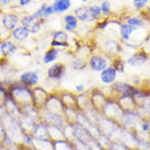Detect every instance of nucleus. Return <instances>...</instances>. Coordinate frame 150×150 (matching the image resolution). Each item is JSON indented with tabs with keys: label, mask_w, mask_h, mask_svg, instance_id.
I'll return each instance as SVG.
<instances>
[{
	"label": "nucleus",
	"mask_w": 150,
	"mask_h": 150,
	"mask_svg": "<svg viewBox=\"0 0 150 150\" xmlns=\"http://www.w3.org/2000/svg\"><path fill=\"white\" fill-rule=\"evenodd\" d=\"M89 9H90L91 16L94 20L100 19V17L102 16V11H101L100 6H98V4H93V6H91V7H89Z\"/></svg>",
	"instance_id": "obj_33"
},
{
	"label": "nucleus",
	"mask_w": 150,
	"mask_h": 150,
	"mask_svg": "<svg viewBox=\"0 0 150 150\" xmlns=\"http://www.w3.org/2000/svg\"><path fill=\"white\" fill-rule=\"evenodd\" d=\"M65 30L68 32H75L78 29V20L74 14H66L64 17Z\"/></svg>",
	"instance_id": "obj_23"
},
{
	"label": "nucleus",
	"mask_w": 150,
	"mask_h": 150,
	"mask_svg": "<svg viewBox=\"0 0 150 150\" xmlns=\"http://www.w3.org/2000/svg\"><path fill=\"white\" fill-rule=\"evenodd\" d=\"M0 150H8V149H6V148H4V147H1V148H0Z\"/></svg>",
	"instance_id": "obj_45"
},
{
	"label": "nucleus",
	"mask_w": 150,
	"mask_h": 150,
	"mask_svg": "<svg viewBox=\"0 0 150 150\" xmlns=\"http://www.w3.org/2000/svg\"><path fill=\"white\" fill-rule=\"evenodd\" d=\"M74 16L77 18L78 21H81V22L94 21V19L91 16L89 7H79V8H76L74 10Z\"/></svg>",
	"instance_id": "obj_17"
},
{
	"label": "nucleus",
	"mask_w": 150,
	"mask_h": 150,
	"mask_svg": "<svg viewBox=\"0 0 150 150\" xmlns=\"http://www.w3.org/2000/svg\"><path fill=\"white\" fill-rule=\"evenodd\" d=\"M18 121H19V124H20L22 130H23L24 133L32 134V130H33L34 126L36 124V122L33 121L32 118L28 117L26 115H23V114L18 118Z\"/></svg>",
	"instance_id": "obj_19"
},
{
	"label": "nucleus",
	"mask_w": 150,
	"mask_h": 150,
	"mask_svg": "<svg viewBox=\"0 0 150 150\" xmlns=\"http://www.w3.org/2000/svg\"><path fill=\"white\" fill-rule=\"evenodd\" d=\"M47 78L53 82H60L66 76V66L63 63L52 64L47 69Z\"/></svg>",
	"instance_id": "obj_3"
},
{
	"label": "nucleus",
	"mask_w": 150,
	"mask_h": 150,
	"mask_svg": "<svg viewBox=\"0 0 150 150\" xmlns=\"http://www.w3.org/2000/svg\"><path fill=\"white\" fill-rule=\"evenodd\" d=\"M2 105L4 106L6 108V111L8 113L10 116L14 117V118H19V117L22 115V110H21V106L18 104L16 101L13 100L12 98H10L8 94V96L4 99V103Z\"/></svg>",
	"instance_id": "obj_9"
},
{
	"label": "nucleus",
	"mask_w": 150,
	"mask_h": 150,
	"mask_svg": "<svg viewBox=\"0 0 150 150\" xmlns=\"http://www.w3.org/2000/svg\"><path fill=\"white\" fill-rule=\"evenodd\" d=\"M104 50L108 54H115L120 50V45L114 40H108L104 42Z\"/></svg>",
	"instance_id": "obj_28"
},
{
	"label": "nucleus",
	"mask_w": 150,
	"mask_h": 150,
	"mask_svg": "<svg viewBox=\"0 0 150 150\" xmlns=\"http://www.w3.org/2000/svg\"><path fill=\"white\" fill-rule=\"evenodd\" d=\"M7 90H8L9 96L12 98L20 106H23L25 104H31V103L33 104L32 89L21 84L19 81L9 82Z\"/></svg>",
	"instance_id": "obj_1"
},
{
	"label": "nucleus",
	"mask_w": 150,
	"mask_h": 150,
	"mask_svg": "<svg viewBox=\"0 0 150 150\" xmlns=\"http://www.w3.org/2000/svg\"><path fill=\"white\" fill-rule=\"evenodd\" d=\"M54 9H53V6L52 4H47L45 8V11H44V19L45 18L50 17L52 14H54Z\"/></svg>",
	"instance_id": "obj_38"
},
{
	"label": "nucleus",
	"mask_w": 150,
	"mask_h": 150,
	"mask_svg": "<svg viewBox=\"0 0 150 150\" xmlns=\"http://www.w3.org/2000/svg\"><path fill=\"white\" fill-rule=\"evenodd\" d=\"M18 81L25 87L33 89V88L38 87V83H40V74H38V70L24 71L20 75Z\"/></svg>",
	"instance_id": "obj_4"
},
{
	"label": "nucleus",
	"mask_w": 150,
	"mask_h": 150,
	"mask_svg": "<svg viewBox=\"0 0 150 150\" xmlns=\"http://www.w3.org/2000/svg\"><path fill=\"white\" fill-rule=\"evenodd\" d=\"M52 6L55 13H63L70 9L71 1L70 0H55Z\"/></svg>",
	"instance_id": "obj_22"
},
{
	"label": "nucleus",
	"mask_w": 150,
	"mask_h": 150,
	"mask_svg": "<svg viewBox=\"0 0 150 150\" xmlns=\"http://www.w3.org/2000/svg\"><path fill=\"white\" fill-rule=\"evenodd\" d=\"M48 136H50V139L52 142L65 138L64 137L63 129L58 128V127H52V126H48Z\"/></svg>",
	"instance_id": "obj_27"
},
{
	"label": "nucleus",
	"mask_w": 150,
	"mask_h": 150,
	"mask_svg": "<svg viewBox=\"0 0 150 150\" xmlns=\"http://www.w3.org/2000/svg\"><path fill=\"white\" fill-rule=\"evenodd\" d=\"M0 148H1V142H0Z\"/></svg>",
	"instance_id": "obj_48"
},
{
	"label": "nucleus",
	"mask_w": 150,
	"mask_h": 150,
	"mask_svg": "<svg viewBox=\"0 0 150 150\" xmlns=\"http://www.w3.org/2000/svg\"><path fill=\"white\" fill-rule=\"evenodd\" d=\"M140 129L144 133H148L150 130V123H142L140 124Z\"/></svg>",
	"instance_id": "obj_39"
},
{
	"label": "nucleus",
	"mask_w": 150,
	"mask_h": 150,
	"mask_svg": "<svg viewBox=\"0 0 150 150\" xmlns=\"http://www.w3.org/2000/svg\"><path fill=\"white\" fill-rule=\"evenodd\" d=\"M41 122L47 126L52 127H58V128H64V126L66 125V120L64 117L63 113H54L42 110L41 111Z\"/></svg>",
	"instance_id": "obj_2"
},
{
	"label": "nucleus",
	"mask_w": 150,
	"mask_h": 150,
	"mask_svg": "<svg viewBox=\"0 0 150 150\" xmlns=\"http://www.w3.org/2000/svg\"><path fill=\"white\" fill-rule=\"evenodd\" d=\"M1 22H2V25H4V29L9 31V32H11L20 23V17L14 12H8L2 16Z\"/></svg>",
	"instance_id": "obj_11"
},
{
	"label": "nucleus",
	"mask_w": 150,
	"mask_h": 150,
	"mask_svg": "<svg viewBox=\"0 0 150 150\" xmlns=\"http://www.w3.org/2000/svg\"><path fill=\"white\" fill-rule=\"evenodd\" d=\"M75 89H76V91L78 92V93H83L84 92V86L83 84H77L75 87Z\"/></svg>",
	"instance_id": "obj_42"
},
{
	"label": "nucleus",
	"mask_w": 150,
	"mask_h": 150,
	"mask_svg": "<svg viewBox=\"0 0 150 150\" xmlns=\"http://www.w3.org/2000/svg\"><path fill=\"white\" fill-rule=\"evenodd\" d=\"M108 101V96H105L103 92L99 91H93V94L90 96V102H91V108L99 111L100 112L101 108H103V105L105 104V102Z\"/></svg>",
	"instance_id": "obj_13"
},
{
	"label": "nucleus",
	"mask_w": 150,
	"mask_h": 150,
	"mask_svg": "<svg viewBox=\"0 0 150 150\" xmlns=\"http://www.w3.org/2000/svg\"><path fill=\"white\" fill-rule=\"evenodd\" d=\"M148 12L150 13V6H149V7H148Z\"/></svg>",
	"instance_id": "obj_47"
},
{
	"label": "nucleus",
	"mask_w": 150,
	"mask_h": 150,
	"mask_svg": "<svg viewBox=\"0 0 150 150\" xmlns=\"http://www.w3.org/2000/svg\"><path fill=\"white\" fill-rule=\"evenodd\" d=\"M89 67L93 71L101 72L102 70H104L106 67H108V60L103 55L94 54L89 59Z\"/></svg>",
	"instance_id": "obj_8"
},
{
	"label": "nucleus",
	"mask_w": 150,
	"mask_h": 150,
	"mask_svg": "<svg viewBox=\"0 0 150 150\" xmlns=\"http://www.w3.org/2000/svg\"><path fill=\"white\" fill-rule=\"evenodd\" d=\"M134 31H135V29L132 28L130 25L126 24V23L120 25V34H121V38L123 41H128Z\"/></svg>",
	"instance_id": "obj_26"
},
{
	"label": "nucleus",
	"mask_w": 150,
	"mask_h": 150,
	"mask_svg": "<svg viewBox=\"0 0 150 150\" xmlns=\"http://www.w3.org/2000/svg\"><path fill=\"white\" fill-rule=\"evenodd\" d=\"M59 98H60V100H62V103H63L64 108H77L75 94L69 93V92H65V93H62V94L59 96Z\"/></svg>",
	"instance_id": "obj_24"
},
{
	"label": "nucleus",
	"mask_w": 150,
	"mask_h": 150,
	"mask_svg": "<svg viewBox=\"0 0 150 150\" xmlns=\"http://www.w3.org/2000/svg\"><path fill=\"white\" fill-rule=\"evenodd\" d=\"M53 148H54V150H75L74 144L68 142L65 138L53 142Z\"/></svg>",
	"instance_id": "obj_25"
},
{
	"label": "nucleus",
	"mask_w": 150,
	"mask_h": 150,
	"mask_svg": "<svg viewBox=\"0 0 150 150\" xmlns=\"http://www.w3.org/2000/svg\"><path fill=\"white\" fill-rule=\"evenodd\" d=\"M25 150H38V149H35V148H30V149H25Z\"/></svg>",
	"instance_id": "obj_44"
},
{
	"label": "nucleus",
	"mask_w": 150,
	"mask_h": 150,
	"mask_svg": "<svg viewBox=\"0 0 150 150\" xmlns=\"http://www.w3.org/2000/svg\"><path fill=\"white\" fill-rule=\"evenodd\" d=\"M70 66L71 68L74 69V70H83V69H86L88 66V64L84 62L83 59L81 58V57H77V58H75L72 62L70 63Z\"/></svg>",
	"instance_id": "obj_30"
},
{
	"label": "nucleus",
	"mask_w": 150,
	"mask_h": 150,
	"mask_svg": "<svg viewBox=\"0 0 150 150\" xmlns=\"http://www.w3.org/2000/svg\"><path fill=\"white\" fill-rule=\"evenodd\" d=\"M52 38H53V40H52V41H55V42L69 43V42H68L69 36H68L66 32H64V31H56V32H54V33L52 34Z\"/></svg>",
	"instance_id": "obj_29"
},
{
	"label": "nucleus",
	"mask_w": 150,
	"mask_h": 150,
	"mask_svg": "<svg viewBox=\"0 0 150 150\" xmlns=\"http://www.w3.org/2000/svg\"><path fill=\"white\" fill-rule=\"evenodd\" d=\"M50 96V93L46 91L42 87H35L32 89V96H33V105L40 111H42L44 108L45 102L47 98Z\"/></svg>",
	"instance_id": "obj_6"
},
{
	"label": "nucleus",
	"mask_w": 150,
	"mask_h": 150,
	"mask_svg": "<svg viewBox=\"0 0 150 150\" xmlns=\"http://www.w3.org/2000/svg\"><path fill=\"white\" fill-rule=\"evenodd\" d=\"M117 77V71L113 66L106 67L104 70L100 72V79L104 84H113Z\"/></svg>",
	"instance_id": "obj_15"
},
{
	"label": "nucleus",
	"mask_w": 150,
	"mask_h": 150,
	"mask_svg": "<svg viewBox=\"0 0 150 150\" xmlns=\"http://www.w3.org/2000/svg\"><path fill=\"white\" fill-rule=\"evenodd\" d=\"M147 60H148V55L145 52H138L129 56L127 59V64L132 67H140L145 65Z\"/></svg>",
	"instance_id": "obj_16"
},
{
	"label": "nucleus",
	"mask_w": 150,
	"mask_h": 150,
	"mask_svg": "<svg viewBox=\"0 0 150 150\" xmlns=\"http://www.w3.org/2000/svg\"><path fill=\"white\" fill-rule=\"evenodd\" d=\"M11 38L13 40V42L16 43H23L25 41H28L30 38V32L28 30L23 28L22 25H18L16 29L10 32Z\"/></svg>",
	"instance_id": "obj_14"
},
{
	"label": "nucleus",
	"mask_w": 150,
	"mask_h": 150,
	"mask_svg": "<svg viewBox=\"0 0 150 150\" xmlns=\"http://www.w3.org/2000/svg\"><path fill=\"white\" fill-rule=\"evenodd\" d=\"M43 110H46V111H50V112L54 113H63L64 105L62 103V100H60L59 96H57V94H50V96H48L47 100H46Z\"/></svg>",
	"instance_id": "obj_7"
},
{
	"label": "nucleus",
	"mask_w": 150,
	"mask_h": 150,
	"mask_svg": "<svg viewBox=\"0 0 150 150\" xmlns=\"http://www.w3.org/2000/svg\"><path fill=\"white\" fill-rule=\"evenodd\" d=\"M32 2V0H19V6L20 7H26Z\"/></svg>",
	"instance_id": "obj_41"
},
{
	"label": "nucleus",
	"mask_w": 150,
	"mask_h": 150,
	"mask_svg": "<svg viewBox=\"0 0 150 150\" xmlns=\"http://www.w3.org/2000/svg\"><path fill=\"white\" fill-rule=\"evenodd\" d=\"M0 142H1V147H4L6 149H10V148H12V147L17 146V144L14 142V140H13L9 135H7V134L4 135V137L1 139Z\"/></svg>",
	"instance_id": "obj_32"
},
{
	"label": "nucleus",
	"mask_w": 150,
	"mask_h": 150,
	"mask_svg": "<svg viewBox=\"0 0 150 150\" xmlns=\"http://www.w3.org/2000/svg\"><path fill=\"white\" fill-rule=\"evenodd\" d=\"M59 53L60 50H57V48H54V47H50L48 50H46L45 53L43 54L42 60L45 65H50V64H54L59 56Z\"/></svg>",
	"instance_id": "obj_20"
},
{
	"label": "nucleus",
	"mask_w": 150,
	"mask_h": 150,
	"mask_svg": "<svg viewBox=\"0 0 150 150\" xmlns=\"http://www.w3.org/2000/svg\"><path fill=\"white\" fill-rule=\"evenodd\" d=\"M33 148L38 150H54L53 142L50 138H43V139L33 138Z\"/></svg>",
	"instance_id": "obj_21"
},
{
	"label": "nucleus",
	"mask_w": 150,
	"mask_h": 150,
	"mask_svg": "<svg viewBox=\"0 0 150 150\" xmlns=\"http://www.w3.org/2000/svg\"><path fill=\"white\" fill-rule=\"evenodd\" d=\"M19 50V46L17 43L13 42L12 40H4V41H0V56L7 58L14 55Z\"/></svg>",
	"instance_id": "obj_10"
},
{
	"label": "nucleus",
	"mask_w": 150,
	"mask_h": 150,
	"mask_svg": "<svg viewBox=\"0 0 150 150\" xmlns=\"http://www.w3.org/2000/svg\"><path fill=\"white\" fill-rule=\"evenodd\" d=\"M46 6H47V4H43L35 12L32 13V16H33L35 19H38V20H41V21L44 20V11H45Z\"/></svg>",
	"instance_id": "obj_34"
},
{
	"label": "nucleus",
	"mask_w": 150,
	"mask_h": 150,
	"mask_svg": "<svg viewBox=\"0 0 150 150\" xmlns=\"http://www.w3.org/2000/svg\"><path fill=\"white\" fill-rule=\"evenodd\" d=\"M12 0H0V6H7L11 2Z\"/></svg>",
	"instance_id": "obj_43"
},
{
	"label": "nucleus",
	"mask_w": 150,
	"mask_h": 150,
	"mask_svg": "<svg viewBox=\"0 0 150 150\" xmlns=\"http://www.w3.org/2000/svg\"><path fill=\"white\" fill-rule=\"evenodd\" d=\"M114 68H115V70L117 71V72H124V70H125V66H124V62H122V60H115V63L112 65Z\"/></svg>",
	"instance_id": "obj_37"
},
{
	"label": "nucleus",
	"mask_w": 150,
	"mask_h": 150,
	"mask_svg": "<svg viewBox=\"0 0 150 150\" xmlns=\"http://www.w3.org/2000/svg\"><path fill=\"white\" fill-rule=\"evenodd\" d=\"M20 24L30 32V34H38L41 31V25L42 21L38 20L32 16V14H24L23 17L20 18Z\"/></svg>",
	"instance_id": "obj_5"
},
{
	"label": "nucleus",
	"mask_w": 150,
	"mask_h": 150,
	"mask_svg": "<svg viewBox=\"0 0 150 150\" xmlns=\"http://www.w3.org/2000/svg\"><path fill=\"white\" fill-rule=\"evenodd\" d=\"M126 24L130 25L132 28H134L135 30H137V29H140L142 25H144V21H142V18L130 17L126 20Z\"/></svg>",
	"instance_id": "obj_31"
},
{
	"label": "nucleus",
	"mask_w": 150,
	"mask_h": 150,
	"mask_svg": "<svg viewBox=\"0 0 150 150\" xmlns=\"http://www.w3.org/2000/svg\"><path fill=\"white\" fill-rule=\"evenodd\" d=\"M31 135L33 136V138H38V139L50 138V136H48V126L44 124L43 122H38L34 126Z\"/></svg>",
	"instance_id": "obj_18"
},
{
	"label": "nucleus",
	"mask_w": 150,
	"mask_h": 150,
	"mask_svg": "<svg viewBox=\"0 0 150 150\" xmlns=\"http://www.w3.org/2000/svg\"><path fill=\"white\" fill-rule=\"evenodd\" d=\"M6 128H4V124H2V122L0 121V142H1V139L4 137V135H6Z\"/></svg>",
	"instance_id": "obj_40"
},
{
	"label": "nucleus",
	"mask_w": 150,
	"mask_h": 150,
	"mask_svg": "<svg viewBox=\"0 0 150 150\" xmlns=\"http://www.w3.org/2000/svg\"><path fill=\"white\" fill-rule=\"evenodd\" d=\"M100 8H101V11H102V14H104V16H108V14L111 13V4L108 2V0L102 1Z\"/></svg>",
	"instance_id": "obj_35"
},
{
	"label": "nucleus",
	"mask_w": 150,
	"mask_h": 150,
	"mask_svg": "<svg viewBox=\"0 0 150 150\" xmlns=\"http://www.w3.org/2000/svg\"><path fill=\"white\" fill-rule=\"evenodd\" d=\"M89 0H82V2H88Z\"/></svg>",
	"instance_id": "obj_46"
},
{
	"label": "nucleus",
	"mask_w": 150,
	"mask_h": 150,
	"mask_svg": "<svg viewBox=\"0 0 150 150\" xmlns=\"http://www.w3.org/2000/svg\"><path fill=\"white\" fill-rule=\"evenodd\" d=\"M75 150H76V149H75Z\"/></svg>",
	"instance_id": "obj_49"
},
{
	"label": "nucleus",
	"mask_w": 150,
	"mask_h": 150,
	"mask_svg": "<svg viewBox=\"0 0 150 150\" xmlns=\"http://www.w3.org/2000/svg\"><path fill=\"white\" fill-rule=\"evenodd\" d=\"M112 91L117 93L120 96H134V93L136 91V88H134L132 84L127 83V82H114L112 86Z\"/></svg>",
	"instance_id": "obj_12"
},
{
	"label": "nucleus",
	"mask_w": 150,
	"mask_h": 150,
	"mask_svg": "<svg viewBox=\"0 0 150 150\" xmlns=\"http://www.w3.org/2000/svg\"><path fill=\"white\" fill-rule=\"evenodd\" d=\"M149 2V0H133V6L137 10H142L146 7Z\"/></svg>",
	"instance_id": "obj_36"
}]
</instances>
